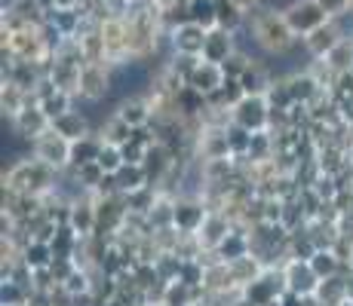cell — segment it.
Here are the masks:
<instances>
[{"label":"cell","mask_w":353,"mask_h":306,"mask_svg":"<svg viewBox=\"0 0 353 306\" xmlns=\"http://www.w3.org/2000/svg\"><path fill=\"white\" fill-rule=\"evenodd\" d=\"M22 261L28 263L31 270H43V267H50V263L56 261V251H52L50 242L31 239L28 245H25V251H22Z\"/></svg>","instance_id":"obj_19"},{"label":"cell","mask_w":353,"mask_h":306,"mask_svg":"<svg viewBox=\"0 0 353 306\" xmlns=\"http://www.w3.org/2000/svg\"><path fill=\"white\" fill-rule=\"evenodd\" d=\"M230 230H234V221H230L225 212H209V217L203 221V227L196 230V239H200L206 254H212V251L225 242V236L230 233Z\"/></svg>","instance_id":"obj_11"},{"label":"cell","mask_w":353,"mask_h":306,"mask_svg":"<svg viewBox=\"0 0 353 306\" xmlns=\"http://www.w3.org/2000/svg\"><path fill=\"white\" fill-rule=\"evenodd\" d=\"M96 132L101 135V141H105V144H114V147H123V144L132 141V126L120 120L117 113H108V120L101 122Z\"/></svg>","instance_id":"obj_17"},{"label":"cell","mask_w":353,"mask_h":306,"mask_svg":"<svg viewBox=\"0 0 353 306\" xmlns=\"http://www.w3.org/2000/svg\"><path fill=\"white\" fill-rule=\"evenodd\" d=\"M31 156H37L40 162H46V166L62 172V168L71 166V141H68L65 135H59L56 129H50V132L40 135L37 141H31Z\"/></svg>","instance_id":"obj_3"},{"label":"cell","mask_w":353,"mask_h":306,"mask_svg":"<svg viewBox=\"0 0 353 306\" xmlns=\"http://www.w3.org/2000/svg\"><path fill=\"white\" fill-rule=\"evenodd\" d=\"M74 101H77V98H74L71 92L56 89V92H50V95H46V98H40L37 105L43 107V113H46V117H50V120H56V117H62V113L71 111V107H74Z\"/></svg>","instance_id":"obj_21"},{"label":"cell","mask_w":353,"mask_h":306,"mask_svg":"<svg viewBox=\"0 0 353 306\" xmlns=\"http://www.w3.org/2000/svg\"><path fill=\"white\" fill-rule=\"evenodd\" d=\"M101 147H105V141H101L99 132H90V135H83V138L71 141V168H83V166H90V162H96Z\"/></svg>","instance_id":"obj_15"},{"label":"cell","mask_w":353,"mask_h":306,"mask_svg":"<svg viewBox=\"0 0 353 306\" xmlns=\"http://www.w3.org/2000/svg\"><path fill=\"white\" fill-rule=\"evenodd\" d=\"M316 3L329 12V19H335V16H341V12L350 10V0H316Z\"/></svg>","instance_id":"obj_31"},{"label":"cell","mask_w":353,"mask_h":306,"mask_svg":"<svg viewBox=\"0 0 353 306\" xmlns=\"http://www.w3.org/2000/svg\"><path fill=\"white\" fill-rule=\"evenodd\" d=\"M225 129H228V144H230V153H234V156L249 153V144H252V132H249L246 126H240V122H234V120H230Z\"/></svg>","instance_id":"obj_25"},{"label":"cell","mask_w":353,"mask_h":306,"mask_svg":"<svg viewBox=\"0 0 353 306\" xmlns=\"http://www.w3.org/2000/svg\"><path fill=\"white\" fill-rule=\"evenodd\" d=\"M203 43H206V28L196 22H185L175 31H169V46L172 52H185V56H203Z\"/></svg>","instance_id":"obj_9"},{"label":"cell","mask_w":353,"mask_h":306,"mask_svg":"<svg viewBox=\"0 0 353 306\" xmlns=\"http://www.w3.org/2000/svg\"><path fill=\"white\" fill-rule=\"evenodd\" d=\"M96 162H99L101 168H105L108 175H117L120 166H123V151H120V147H114V144H105Z\"/></svg>","instance_id":"obj_28"},{"label":"cell","mask_w":353,"mask_h":306,"mask_svg":"<svg viewBox=\"0 0 353 306\" xmlns=\"http://www.w3.org/2000/svg\"><path fill=\"white\" fill-rule=\"evenodd\" d=\"M246 25H249L258 50H261L264 56H286L292 46L301 40L295 31H292L286 12H276V10H270V6H258L255 12L249 10Z\"/></svg>","instance_id":"obj_1"},{"label":"cell","mask_w":353,"mask_h":306,"mask_svg":"<svg viewBox=\"0 0 353 306\" xmlns=\"http://www.w3.org/2000/svg\"><path fill=\"white\" fill-rule=\"evenodd\" d=\"M283 273H286L289 291H295L298 297L316 294V285H320V276L314 273L310 261H298V257H289V261L283 263Z\"/></svg>","instance_id":"obj_8"},{"label":"cell","mask_w":353,"mask_h":306,"mask_svg":"<svg viewBox=\"0 0 353 306\" xmlns=\"http://www.w3.org/2000/svg\"><path fill=\"white\" fill-rule=\"evenodd\" d=\"M123 151V162H132V166H141L145 162V153H148V147H141V144H135V141H129V144L120 147Z\"/></svg>","instance_id":"obj_30"},{"label":"cell","mask_w":353,"mask_h":306,"mask_svg":"<svg viewBox=\"0 0 353 306\" xmlns=\"http://www.w3.org/2000/svg\"><path fill=\"white\" fill-rule=\"evenodd\" d=\"M350 10H353V0H350Z\"/></svg>","instance_id":"obj_32"},{"label":"cell","mask_w":353,"mask_h":306,"mask_svg":"<svg viewBox=\"0 0 353 306\" xmlns=\"http://www.w3.org/2000/svg\"><path fill=\"white\" fill-rule=\"evenodd\" d=\"M28 297H31V291L25 285L3 278V285H0V306H28Z\"/></svg>","instance_id":"obj_26"},{"label":"cell","mask_w":353,"mask_h":306,"mask_svg":"<svg viewBox=\"0 0 353 306\" xmlns=\"http://www.w3.org/2000/svg\"><path fill=\"white\" fill-rule=\"evenodd\" d=\"M252 65V56L249 52H243V50H236V52H230L228 61H221V71H225V77H236L240 80L243 77V71Z\"/></svg>","instance_id":"obj_27"},{"label":"cell","mask_w":353,"mask_h":306,"mask_svg":"<svg viewBox=\"0 0 353 306\" xmlns=\"http://www.w3.org/2000/svg\"><path fill=\"white\" fill-rule=\"evenodd\" d=\"M215 19H219V28L236 31L246 25V10L236 6L234 0H215Z\"/></svg>","instance_id":"obj_18"},{"label":"cell","mask_w":353,"mask_h":306,"mask_svg":"<svg viewBox=\"0 0 353 306\" xmlns=\"http://www.w3.org/2000/svg\"><path fill=\"white\" fill-rule=\"evenodd\" d=\"M209 217V206L203 196H175V227L181 233H196Z\"/></svg>","instance_id":"obj_7"},{"label":"cell","mask_w":353,"mask_h":306,"mask_svg":"<svg viewBox=\"0 0 353 306\" xmlns=\"http://www.w3.org/2000/svg\"><path fill=\"white\" fill-rule=\"evenodd\" d=\"M301 40H304V50H307V56H310V58H325L338 43H341L344 37H341V31H338V25L329 19V22L320 25L316 31L304 34Z\"/></svg>","instance_id":"obj_12"},{"label":"cell","mask_w":353,"mask_h":306,"mask_svg":"<svg viewBox=\"0 0 353 306\" xmlns=\"http://www.w3.org/2000/svg\"><path fill=\"white\" fill-rule=\"evenodd\" d=\"M230 117H234V122L246 126L249 132H261L270 126V105L264 95H246L236 107H230Z\"/></svg>","instance_id":"obj_6"},{"label":"cell","mask_w":353,"mask_h":306,"mask_svg":"<svg viewBox=\"0 0 353 306\" xmlns=\"http://www.w3.org/2000/svg\"><path fill=\"white\" fill-rule=\"evenodd\" d=\"M114 113H117L123 122H129L132 129L151 126V120H154V107H151V98H148V95H126V98L117 101Z\"/></svg>","instance_id":"obj_10"},{"label":"cell","mask_w":353,"mask_h":306,"mask_svg":"<svg viewBox=\"0 0 353 306\" xmlns=\"http://www.w3.org/2000/svg\"><path fill=\"white\" fill-rule=\"evenodd\" d=\"M188 10H191V22L203 25L206 31L219 28V19H215V0H188Z\"/></svg>","instance_id":"obj_24"},{"label":"cell","mask_w":353,"mask_h":306,"mask_svg":"<svg viewBox=\"0 0 353 306\" xmlns=\"http://www.w3.org/2000/svg\"><path fill=\"white\" fill-rule=\"evenodd\" d=\"M105 168L99 166V162H90V166H83V168H77V178H80V184H83L86 190H96L99 184H101V178H105Z\"/></svg>","instance_id":"obj_29"},{"label":"cell","mask_w":353,"mask_h":306,"mask_svg":"<svg viewBox=\"0 0 353 306\" xmlns=\"http://www.w3.org/2000/svg\"><path fill=\"white\" fill-rule=\"evenodd\" d=\"M52 129H56L59 135H65L68 141H77V138H83V135L96 132V126L90 122V117H86L83 111H74V107L68 113H62V117L52 120Z\"/></svg>","instance_id":"obj_14"},{"label":"cell","mask_w":353,"mask_h":306,"mask_svg":"<svg viewBox=\"0 0 353 306\" xmlns=\"http://www.w3.org/2000/svg\"><path fill=\"white\" fill-rule=\"evenodd\" d=\"M111 95V65L101 61H90L80 67V86H77V98L86 105H99Z\"/></svg>","instance_id":"obj_2"},{"label":"cell","mask_w":353,"mask_h":306,"mask_svg":"<svg viewBox=\"0 0 353 306\" xmlns=\"http://www.w3.org/2000/svg\"><path fill=\"white\" fill-rule=\"evenodd\" d=\"M225 80H228V77H225V71H221V65H212V61H200L188 83H191L194 89H200L203 95H212L215 89H221V86H225Z\"/></svg>","instance_id":"obj_16"},{"label":"cell","mask_w":353,"mask_h":306,"mask_svg":"<svg viewBox=\"0 0 353 306\" xmlns=\"http://www.w3.org/2000/svg\"><path fill=\"white\" fill-rule=\"evenodd\" d=\"M117 184H120V193H132V190L145 187V184H151V181H148L145 166H132V162H123V166H120V172H117Z\"/></svg>","instance_id":"obj_22"},{"label":"cell","mask_w":353,"mask_h":306,"mask_svg":"<svg viewBox=\"0 0 353 306\" xmlns=\"http://www.w3.org/2000/svg\"><path fill=\"white\" fill-rule=\"evenodd\" d=\"M10 126H12V132H16L19 138L31 144V141H37L40 135L50 132V129H52V120L46 117L43 107H40L37 101H28V105H25L22 111H19L16 117L10 120Z\"/></svg>","instance_id":"obj_4"},{"label":"cell","mask_w":353,"mask_h":306,"mask_svg":"<svg viewBox=\"0 0 353 306\" xmlns=\"http://www.w3.org/2000/svg\"><path fill=\"white\" fill-rule=\"evenodd\" d=\"M323 61H325V65H329L335 74L353 71V40H350V37H344L341 43H338L335 50H332V52H329V56H325Z\"/></svg>","instance_id":"obj_23"},{"label":"cell","mask_w":353,"mask_h":306,"mask_svg":"<svg viewBox=\"0 0 353 306\" xmlns=\"http://www.w3.org/2000/svg\"><path fill=\"white\" fill-rule=\"evenodd\" d=\"M286 19H289V25H292V31L298 34V37H304V34H310V31H316L320 25L329 22V12L323 10L316 0H295L292 6H286Z\"/></svg>","instance_id":"obj_5"},{"label":"cell","mask_w":353,"mask_h":306,"mask_svg":"<svg viewBox=\"0 0 353 306\" xmlns=\"http://www.w3.org/2000/svg\"><path fill=\"white\" fill-rule=\"evenodd\" d=\"M310 267L320 278H329V276H338L344 270V261L338 257L335 248H316V254L310 257Z\"/></svg>","instance_id":"obj_20"},{"label":"cell","mask_w":353,"mask_h":306,"mask_svg":"<svg viewBox=\"0 0 353 306\" xmlns=\"http://www.w3.org/2000/svg\"><path fill=\"white\" fill-rule=\"evenodd\" d=\"M230 52H236V37L234 31L228 28H212L206 31V43H203V61H212V65H221L228 61Z\"/></svg>","instance_id":"obj_13"}]
</instances>
